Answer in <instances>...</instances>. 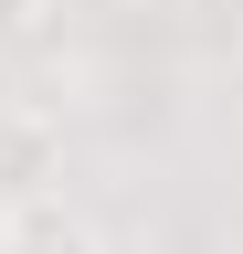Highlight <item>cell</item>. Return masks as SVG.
<instances>
[{
  "mask_svg": "<svg viewBox=\"0 0 243 254\" xmlns=\"http://www.w3.org/2000/svg\"><path fill=\"white\" fill-rule=\"evenodd\" d=\"M53 180H64V127H53L32 95H11V106H0V212L43 201Z\"/></svg>",
  "mask_w": 243,
  "mask_h": 254,
  "instance_id": "1",
  "label": "cell"
},
{
  "mask_svg": "<svg viewBox=\"0 0 243 254\" xmlns=\"http://www.w3.org/2000/svg\"><path fill=\"white\" fill-rule=\"evenodd\" d=\"M0 254H106V233L64 201V190H43V201L0 212Z\"/></svg>",
  "mask_w": 243,
  "mask_h": 254,
  "instance_id": "2",
  "label": "cell"
},
{
  "mask_svg": "<svg viewBox=\"0 0 243 254\" xmlns=\"http://www.w3.org/2000/svg\"><path fill=\"white\" fill-rule=\"evenodd\" d=\"M43 11H53V0H0V53H11V43H32Z\"/></svg>",
  "mask_w": 243,
  "mask_h": 254,
  "instance_id": "3",
  "label": "cell"
}]
</instances>
